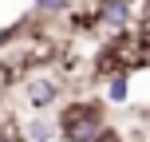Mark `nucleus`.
Segmentation results:
<instances>
[{"label":"nucleus","instance_id":"nucleus-1","mask_svg":"<svg viewBox=\"0 0 150 142\" xmlns=\"http://www.w3.org/2000/svg\"><path fill=\"white\" fill-rule=\"evenodd\" d=\"M103 126H107L103 99H75V103H63L55 114V138L63 142H91Z\"/></svg>","mask_w":150,"mask_h":142},{"label":"nucleus","instance_id":"nucleus-2","mask_svg":"<svg viewBox=\"0 0 150 142\" xmlns=\"http://www.w3.org/2000/svg\"><path fill=\"white\" fill-rule=\"evenodd\" d=\"M63 95V83L55 79V75H32L28 83H24V103L32 107V111H47V107H55Z\"/></svg>","mask_w":150,"mask_h":142},{"label":"nucleus","instance_id":"nucleus-3","mask_svg":"<svg viewBox=\"0 0 150 142\" xmlns=\"http://www.w3.org/2000/svg\"><path fill=\"white\" fill-rule=\"evenodd\" d=\"M91 16H95V24H103V28H111V32H127L134 8H130V0H99Z\"/></svg>","mask_w":150,"mask_h":142},{"label":"nucleus","instance_id":"nucleus-4","mask_svg":"<svg viewBox=\"0 0 150 142\" xmlns=\"http://www.w3.org/2000/svg\"><path fill=\"white\" fill-rule=\"evenodd\" d=\"M130 99V75H107V99L103 103H111V107H122Z\"/></svg>","mask_w":150,"mask_h":142},{"label":"nucleus","instance_id":"nucleus-5","mask_svg":"<svg viewBox=\"0 0 150 142\" xmlns=\"http://www.w3.org/2000/svg\"><path fill=\"white\" fill-rule=\"evenodd\" d=\"M71 8H75V0H36L40 16H67Z\"/></svg>","mask_w":150,"mask_h":142},{"label":"nucleus","instance_id":"nucleus-6","mask_svg":"<svg viewBox=\"0 0 150 142\" xmlns=\"http://www.w3.org/2000/svg\"><path fill=\"white\" fill-rule=\"evenodd\" d=\"M28 138H32V142H52V138H55V126H47V122H32V126H28Z\"/></svg>","mask_w":150,"mask_h":142},{"label":"nucleus","instance_id":"nucleus-7","mask_svg":"<svg viewBox=\"0 0 150 142\" xmlns=\"http://www.w3.org/2000/svg\"><path fill=\"white\" fill-rule=\"evenodd\" d=\"M91 142H127V138H122V134H119L115 126H103V130H99V134L91 138Z\"/></svg>","mask_w":150,"mask_h":142},{"label":"nucleus","instance_id":"nucleus-8","mask_svg":"<svg viewBox=\"0 0 150 142\" xmlns=\"http://www.w3.org/2000/svg\"><path fill=\"white\" fill-rule=\"evenodd\" d=\"M0 142H24V134L16 126H0Z\"/></svg>","mask_w":150,"mask_h":142}]
</instances>
